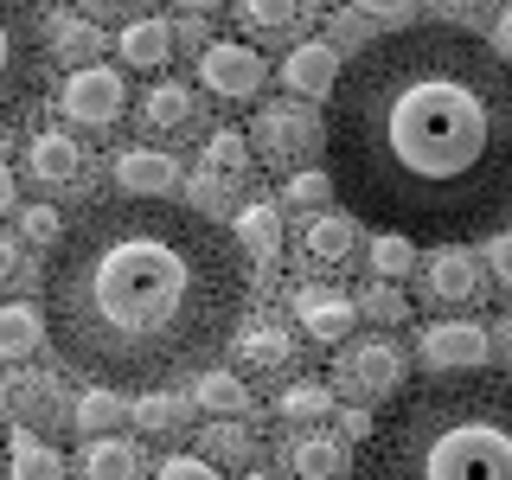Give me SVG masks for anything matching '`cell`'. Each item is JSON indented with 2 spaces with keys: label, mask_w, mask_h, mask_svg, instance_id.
<instances>
[{
  "label": "cell",
  "mask_w": 512,
  "mask_h": 480,
  "mask_svg": "<svg viewBox=\"0 0 512 480\" xmlns=\"http://www.w3.org/2000/svg\"><path fill=\"white\" fill-rule=\"evenodd\" d=\"M333 199L404 244H487L512 224V64L480 32L416 20L340 58L320 116Z\"/></svg>",
  "instance_id": "cell-1"
},
{
  "label": "cell",
  "mask_w": 512,
  "mask_h": 480,
  "mask_svg": "<svg viewBox=\"0 0 512 480\" xmlns=\"http://www.w3.org/2000/svg\"><path fill=\"white\" fill-rule=\"evenodd\" d=\"M45 340L96 391L212 365L250 314L231 231L173 199H90L45 263Z\"/></svg>",
  "instance_id": "cell-2"
},
{
  "label": "cell",
  "mask_w": 512,
  "mask_h": 480,
  "mask_svg": "<svg viewBox=\"0 0 512 480\" xmlns=\"http://www.w3.org/2000/svg\"><path fill=\"white\" fill-rule=\"evenodd\" d=\"M359 480H512V378H423L384 404L352 455Z\"/></svg>",
  "instance_id": "cell-3"
},
{
  "label": "cell",
  "mask_w": 512,
  "mask_h": 480,
  "mask_svg": "<svg viewBox=\"0 0 512 480\" xmlns=\"http://www.w3.org/2000/svg\"><path fill=\"white\" fill-rule=\"evenodd\" d=\"M45 90V7L0 0V141L39 109Z\"/></svg>",
  "instance_id": "cell-4"
},
{
  "label": "cell",
  "mask_w": 512,
  "mask_h": 480,
  "mask_svg": "<svg viewBox=\"0 0 512 480\" xmlns=\"http://www.w3.org/2000/svg\"><path fill=\"white\" fill-rule=\"evenodd\" d=\"M333 397H352V404H391L397 391L410 384V359L397 340H378V333H365V340H346L340 346V365H333Z\"/></svg>",
  "instance_id": "cell-5"
},
{
  "label": "cell",
  "mask_w": 512,
  "mask_h": 480,
  "mask_svg": "<svg viewBox=\"0 0 512 480\" xmlns=\"http://www.w3.org/2000/svg\"><path fill=\"white\" fill-rule=\"evenodd\" d=\"M231 372L237 378H301V333L276 314H244V327L231 333Z\"/></svg>",
  "instance_id": "cell-6"
},
{
  "label": "cell",
  "mask_w": 512,
  "mask_h": 480,
  "mask_svg": "<svg viewBox=\"0 0 512 480\" xmlns=\"http://www.w3.org/2000/svg\"><path fill=\"white\" fill-rule=\"evenodd\" d=\"M128 77L109 71V64H84V71H64L58 84V116L71 128H90V135H109L128 116Z\"/></svg>",
  "instance_id": "cell-7"
},
{
  "label": "cell",
  "mask_w": 512,
  "mask_h": 480,
  "mask_svg": "<svg viewBox=\"0 0 512 480\" xmlns=\"http://www.w3.org/2000/svg\"><path fill=\"white\" fill-rule=\"evenodd\" d=\"M320 148V116H314V109L308 103H288V96H282V103H263V109H256V122H250V154H263L269 160V167H308V154Z\"/></svg>",
  "instance_id": "cell-8"
},
{
  "label": "cell",
  "mask_w": 512,
  "mask_h": 480,
  "mask_svg": "<svg viewBox=\"0 0 512 480\" xmlns=\"http://www.w3.org/2000/svg\"><path fill=\"white\" fill-rule=\"evenodd\" d=\"M269 84V64L256 45L244 39H212L199 52V90L205 96H218V103H256Z\"/></svg>",
  "instance_id": "cell-9"
},
{
  "label": "cell",
  "mask_w": 512,
  "mask_h": 480,
  "mask_svg": "<svg viewBox=\"0 0 512 480\" xmlns=\"http://www.w3.org/2000/svg\"><path fill=\"white\" fill-rule=\"evenodd\" d=\"M416 352H423L429 378H468V372H487L493 340L480 320H429L416 333Z\"/></svg>",
  "instance_id": "cell-10"
},
{
  "label": "cell",
  "mask_w": 512,
  "mask_h": 480,
  "mask_svg": "<svg viewBox=\"0 0 512 480\" xmlns=\"http://www.w3.org/2000/svg\"><path fill=\"white\" fill-rule=\"evenodd\" d=\"M20 173L39 192H84V173H90L84 141L71 128H32L26 148H20Z\"/></svg>",
  "instance_id": "cell-11"
},
{
  "label": "cell",
  "mask_w": 512,
  "mask_h": 480,
  "mask_svg": "<svg viewBox=\"0 0 512 480\" xmlns=\"http://www.w3.org/2000/svg\"><path fill=\"white\" fill-rule=\"evenodd\" d=\"M416 288H423V301H436V308H468V301H480V288H487V269H480L474 250L461 244H442L429 256H416Z\"/></svg>",
  "instance_id": "cell-12"
},
{
  "label": "cell",
  "mask_w": 512,
  "mask_h": 480,
  "mask_svg": "<svg viewBox=\"0 0 512 480\" xmlns=\"http://www.w3.org/2000/svg\"><path fill=\"white\" fill-rule=\"evenodd\" d=\"M359 327V301L333 282H301L295 288V333L308 346H346Z\"/></svg>",
  "instance_id": "cell-13"
},
{
  "label": "cell",
  "mask_w": 512,
  "mask_h": 480,
  "mask_svg": "<svg viewBox=\"0 0 512 480\" xmlns=\"http://www.w3.org/2000/svg\"><path fill=\"white\" fill-rule=\"evenodd\" d=\"M141 128L160 141H186L199 135V90H186L180 77H160L141 90Z\"/></svg>",
  "instance_id": "cell-14"
},
{
  "label": "cell",
  "mask_w": 512,
  "mask_h": 480,
  "mask_svg": "<svg viewBox=\"0 0 512 480\" xmlns=\"http://www.w3.org/2000/svg\"><path fill=\"white\" fill-rule=\"evenodd\" d=\"M0 410H7V423L13 429H45V423H58V384L45 378V372H20V365H13L7 378H0Z\"/></svg>",
  "instance_id": "cell-15"
},
{
  "label": "cell",
  "mask_w": 512,
  "mask_h": 480,
  "mask_svg": "<svg viewBox=\"0 0 512 480\" xmlns=\"http://www.w3.org/2000/svg\"><path fill=\"white\" fill-rule=\"evenodd\" d=\"M109 173L122 180V199H167L180 186V160L160 148H116Z\"/></svg>",
  "instance_id": "cell-16"
},
{
  "label": "cell",
  "mask_w": 512,
  "mask_h": 480,
  "mask_svg": "<svg viewBox=\"0 0 512 480\" xmlns=\"http://www.w3.org/2000/svg\"><path fill=\"white\" fill-rule=\"evenodd\" d=\"M352 250H359V231H352L346 212H314L301 224V237H295V256L308 269H346Z\"/></svg>",
  "instance_id": "cell-17"
},
{
  "label": "cell",
  "mask_w": 512,
  "mask_h": 480,
  "mask_svg": "<svg viewBox=\"0 0 512 480\" xmlns=\"http://www.w3.org/2000/svg\"><path fill=\"white\" fill-rule=\"evenodd\" d=\"M250 167H256V154L237 128H212L205 135V148H199V186L205 192H237L250 180Z\"/></svg>",
  "instance_id": "cell-18"
},
{
  "label": "cell",
  "mask_w": 512,
  "mask_h": 480,
  "mask_svg": "<svg viewBox=\"0 0 512 480\" xmlns=\"http://www.w3.org/2000/svg\"><path fill=\"white\" fill-rule=\"evenodd\" d=\"M282 77H288V90H295L301 103H327L333 84H340V52H333L327 39H301V45H288Z\"/></svg>",
  "instance_id": "cell-19"
},
{
  "label": "cell",
  "mask_w": 512,
  "mask_h": 480,
  "mask_svg": "<svg viewBox=\"0 0 512 480\" xmlns=\"http://www.w3.org/2000/svg\"><path fill=\"white\" fill-rule=\"evenodd\" d=\"M282 461H288V474H295V480H340V474L352 468L346 442L327 436V429H314V436H295V442L282 448Z\"/></svg>",
  "instance_id": "cell-20"
},
{
  "label": "cell",
  "mask_w": 512,
  "mask_h": 480,
  "mask_svg": "<svg viewBox=\"0 0 512 480\" xmlns=\"http://www.w3.org/2000/svg\"><path fill=\"white\" fill-rule=\"evenodd\" d=\"M116 52L135 64V71H160V64L173 58V20H160V13H135V20L116 32Z\"/></svg>",
  "instance_id": "cell-21"
},
{
  "label": "cell",
  "mask_w": 512,
  "mask_h": 480,
  "mask_svg": "<svg viewBox=\"0 0 512 480\" xmlns=\"http://www.w3.org/2000/svg\"><path fill=\"white\" fill-rule=\"evenodd\" d=\"M192 404H199L212 423H244L250 410V384L231 372V365H205L199 384H192Z\"/></svg>",
  "instance_id": "cell-22"
},
{
  "label": "cell",
  "mask_w": 512,
  "mask_h": 480,
  "mask_svg": "<svg viewBox=\"0 0 512 480\" xmlns=\"http://www.w3.org/2000/svg\"><path fill=\"white\" fill-rule=\"evenodd\" d=\"M231 244H237V256L276 263V250H282V212H276L269 199H250L244 212L231 218Z\"/></svg>",
  "instance_id": "cell-23"
},
{
  "label": "cell",
  "mask_w": 512,
  "mask_h": 480,
  "mask_svg": "<svg viewBox=\"0 0 512 480\" xmlns=\"http://www.w3.org/2000/svg\"><path fill=\"white\" fill-rule=\"evenodd\" d=\"M333 404H340V397H333V384H327V378H288L269 410H276V423L301 429V423H327Z\"/></svg>",
  "instance_id": "cell-24"
},
{
  "label": "cell",
  "mask_w": 512,
  "mask_h": 480,
  "mask_svg": "<svg viewBox=\"0 0 512 480\" xmlns=\"http://www.w3.org/2000/svg\"><path fill=\"white\" fill-rule=\"evenodd\" d=\"M7 480H71V468H64V455H58L52 442L13 429V442H7Z\"/></svg>",
  "instance_id": "cell-25"
},
{
  "label": "cell",
  "mask_w": 512,
  "mask_h": 480,
  "mask_svg": "<svg viewBox=\"0 0 512 480\" xmlns=\"http://www.w3.org/2000/svg\"><path fill=\"white\" fill-rule=\"evenodd\" d=\"M39 340H45V314L32 301H0V359L20 365V359H32Z\"/></svg>",
  "instance_id": "cell-26"
},
{
  "label": "cell",
  "mask_w": 512,
  "mask_h": 480,
  "mask_svg": "<svg viewBox=\"0 0 512 480\" xmlns=\"http://www.w3.org/2000/svg\"><path fill=\"white\" fill-rule=\"evenodd\" d=\"M84 480H141V448L122 436H96L84 448Z\"/></svg>",
  "instance_id": "cell-27"
},
{
  "label": "cell",
  "mask_w": 512,
  "mask_h": 480,
  "mask_svg": "<svg viewBox=\"0 0 512 480\" xmlns=\"http://www.w3.org/2000/svg\"><path fill=\"white\" fill-rule=\"evenodd\" d=\"M199 448H205V461H224V468H244L250 474V461H256V436H250V423H205L199 429Z\"/></svg>",
  "instance_id": "cell-28"
},
{
  "label": "cell",
  "mask_w": 512,
  "mask_h": 480,
  "mask_svg": "<svg viewBox=\"0 0 512 480\" xmlns=\"http://www.w3.org/2000/svg\"><path fill=\"white\" fill-rule=\"evenodd\" d=\"M237 20H244L256 39H295L308 26V7H282V0H237Z\"/></svg>",
  "instance_id": "cell-29"
},
{
  "label": "cell",
  "mask_w": 512,
  "mask_h": 480,
  "mask_svg": "<svg viewBox=\"0 0 512 480\" xmlns=\"http://www.w3.org/2000/svg\"><path fill=\"white\" fill-rule=\"evenodd\" d=\"M71 423L84 429V436H109V429L128 423V397L122 391H96V384H90V391L71 404Z\"/></svg>",
  "instance_id": "cell-30"
},
{
  "label": "cell",
  "mask_w": 512,
  "mask_h": 480,
  "mask_svg": "<svg viewBox=\"0 0 512 480\" xmlns=\"http://www.w3.org/2000/svg\"><path fill=\"white\" fill-rule=\"evenodd\" d=\"M128 423L148 429V436H167V429H180V404H173L167 391H141L135 404H128Z\"/></svg>",
  "instance_id": "cell-31"
},
{
  "label": "cell",
  "mask_w": 512,
  "mask_h": 480,
  "mask_svg": "<svg viewBox=\"0 0 512 480\" xmlns=\"http://www.w3.org/2000/svg\"><path fill=\"white\" fill-rule=\"evenodd\" d=\"M282 199H288V205H301V212H320V205L333 199L327 167H301V173H288V180H282Z\"/></svg>",
  "instance_id": "cell-32"
},
{
  "label": "cell",
  "mask_w": 512,
  "mask_h": 480,
  "mask_svg": "<svg viewBox=\"0 0 512 480\" xmlns=\"http://www.w3.org/2000/svg\"><path fill=\"white\" fill-rule=\"evenodd\" d=\"M96 52H103V32H96L90 20H71V26H58V58L71 64V71H84V64H96Z\"/></svg>",
  "instance_id": "cell-33"
},
{
  "label": "cell",
  "mask_w": 512,
  "mask_h": 480,
  "mask_svg": "<svg viewBox=\"0 0 512 480\" xmlns=\"http://www.w3.org/2000/svg\"><path fill=\"white\" fill-rule=\"evenodd\" d=\"M416 269V244H404V237H372V276L378 282H397Z\"/></svg>",
  "instance_id": "cell-34"
},
{
  "label": "cell",
  "mask_w": 512,
  "mask_h": 480,
  "mask_svg": "<svg viewBox=\"0 0 512 480\" xmlns=\"http://www.w3.org/2000/svg\"><path fill=\"white\" fill-rule=\"evenodd\" d=\"M359 314H372L378 327H404V320H410V301H404V288L372 282V288H365V301H359Z\"/></svg>",
  "instance_id": "cell-35"
},
{
  "label": "cell",
  "mask_w": 512,
  "mask_h": 480,
  "mask_svg": "<svg viewBox=\"0 0 512 480\" xmlns=\"http://www.w3.org/2000/svg\"><path fill=\"white\" fill-rule=\"evenodd\" d=\"M20 237H26V244H52V250H58V237H64V218H58V205L32 199L26 212H20Z\"/></svg>",
  "instance_id": "cell-36"
},
{
  "label": "cell",
  "mask_w": 512,
  "mask_h": 480,
  "mask_svg": "<svg viewBox=\"0 0 512 480\" xmlns=\"http://www.w3.org/2000/svg\"><path fill=\"white\" fill-rule=\"evenodd\" d=\"M480 269L493 276V288H506L512 295V231H493L487 250H480Z\"/></svg>",
  "instance_id": "cell-37"
},
{
  "label": "cell",
  "mask_w": 512,
  "mask_h": 480,
  "mask_svg": "<svg viewBox=\"0 0 512 480\" xmlns=\"http://www.w3.org/2000/svg\"><path fill=\"white\" fill-rule=\"evenodd\" d=\"M154 480H224L205 455H160L154 461Z\"/></svg>",
  "instance_id": "cell-38"
},
{
  "label": "cell",
  "mask_w": 512,
  "mask_h": 480,
  "mask_svg": "<svg viewBox=\"0 0 512 480\" xmlns=\"http://www.w3.org/2000/svg\"><path fill=\"white\" fill-rule=\"evenodd\" d=\"M13 282H20V237L0 231V295H7Z\"/></svg>",
  "instance_id": "cell-39"
},
{
  "label": "cell",
  "mask_w": 512,
  "mask_h": 480,
  "mask_svg": "<svg viewBox=\"0 0 512 480\" xmlns=\"http://www.w3.org/2000/svg\"><path fill=\"white\" fill-rule=\"evenodd\" d=\"M487 45H493V52H500V58L512 64V7L493 13V39H487Z\"/></svg>",
  "instance_id": "cell-40"
},
{
  "label": "cell",
  "mask_w": 512,
  "mask_h": 480,
  "mask_svg": "<svg viewBox=\"0 0 512 480\" xmlns=\"http://www.w3.org/2000/svg\"><path fill=\"white\" fill-rule=\"evenodd\" d=\"M372 423H378V416H372V410H359V404H352V410H340V429H346V436H359V442L372 436Z\"/></svg>",
  "instance_id": "cell-41"
},
{
  "label": "cell",
  "mask_w": 512,
  "mask_h": 480,
  "mask_svg": "<svg viewBox=\"0 0 512 480\" xmlns=\"http://www.w3.org/2000/svg\"><path fill=\"white\" fill-rule=\"evenodd\" d=\"M13 192H20V180H13V167L0 160V212H13Z\"/></svg>",
  "instance_id": "cell-42"
},
{
  "label": "cell",
  "mask_w": 512,
  "mask_h": 480,
  "mask_svg": "<svg viewBox=\"0 0 512 480\" xmlns=\"http://www.w3.org/2000/svg\"><path fill=\"white\" fill-rule=\"evenodd\" d=\"M244 480H276V474H263V468H250V474H244Z\"/></svg>",
  "instance_id": "cell-43"
},
{
  "label": "cell",
  "mask_w": 512,
  "mask_h": 480,
  "mask_svg": "<svg viewBox=\"0 0 512 480\" xmlns=\"http://www.w3.org/2000/svg\"><path fill=\"white\" fill-rule=\"evenodd\" d=\"M506 333H512V327H506Z\"/></svg>",
  "instance_id": "cell-44"
}]
</instances>
